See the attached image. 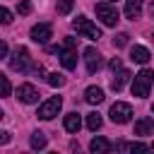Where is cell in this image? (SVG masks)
Segmentation results:
<instances>
[{"label":"cell","mask_w":154,"mask_h":154,"mask_svg":"<svg viewBox=\"0 0 154 154\" xmlns=\"http://www.w3.org/2000/svg\"><path fill=\"white\" fill-rule=\"evenodd\" d=\"M96 17H99L106 26H116V24H118V19H120L118 7H116V5H111V2H99V5H96Z\"/></svg>","instance_id":"obj_2"},{"label":"cell","mask_w":154,"mask_h":154,"mask_svg":"<svg viewBox=\"0 0 154 154\" xmlns=\"http://www.w3.org/2000/svg\"><path fill=\"white\" fill-rule=\"evenodd\" d=\"M79 128H82L79 113H67V116H65V130H67V132H79Z\"/></svg>","instance_id":"obj_16"},{"label":"cell","mask_w":154,"mask_h":154,"mask_svg":"<svg viewBox=\"0 0 154 154\" xmlns=\"http://www.w3.org/2000/svg\"><path fill=\"white\" fill-rule=\"evenodd\" d=\"M72 2H75V0H58V5H55L58 14H67V12L72 10Z\"/></svg>","instance_id":"obj_22"},{"label":"cell","mask_w":154,"mask_h":154,"mask_svg":"<svg viewBox=\"0 0 154 154\" xmlns=\"http://www.w3.org/2000/svg\"><path fill=\"white\" fill-rule=\"evenodd\" d=\"M111 142L108 140H103V137H94L91 142H89V149L94 152V154H106V152H111Z\"/></svg>","instance_id":"obj_15"},{"label":"cell","mask_w":154,"mask_h":154,"mask_svg":"<svg viewBox=\"0 0 154 154\" xmlns=\"http://www.w3.org/2000/svg\"><path fill=\"white\" fill-rule=\"evenodd\" d=\"M128 38H130L128 34H118V36L113 38V46H116V48H123V46L128 43Z\"/></svg>","instance_id":"obj_26"},{"label":"cell","mask_w":154,"mask_h":154,"mask_svg":"<svg viewBox=\"0 0 154 154\" xmlns=\"http://www.w3.org/2000/svg\"><path fill=\"white\" fill-rule=\"evenodd\" d=\"M5 55H7V43H5V41H0V60H2Z\"/></svg>","instance_id":"obj_29"},{"label":"cell","mask_w":154,"mask_h":154,"mask_svg":"<svg viewBox=\"0 0 154 154\" xmlns=\"http://www.w3.org/2000/svg\"><path fill=\"white\" fill-rule=\"evenodd\" d=\"M12 22V12L7 7H0V24H10Z\"/></svg>","instance_id":"obj_25"},{"label":"cell","mask_w":154,"mask_h":154,"mask_svg":"<svg viewBox=\"0 0 154 154\" xmlns=\"http://www.w3.org/2000/svg\"><path fill=\"white\" fill-rule=\"evenodd\" d=\"M17 12H19V14H29V12H31V2H29V0H19Z\"/></svg>","instance_id":"obj_24"},{"label":"cell","mask_w":154,"mask_h":154,"mask_svg":"<svg viewBox=\"0 0 154 154\" xmlns=\"http://www.w3.org/2000/svg\"><path fill=\"white\" fill-rule=\"evenodd\" d=\"M2 118H5V113H2V111H0V120H2Z\"/></svg>","instance_id":"obj_30"},{"label":"cell","mask_w":154,"mask_h":154,"mask_svg":"<svg viewBox=\"0 0 154 154\" xmlns=\"http://www.w3.org/2000/svg\"><path fill=\"white\" fill-rule=\"evenodd\" d=\"M60 106H63V99L60 96H51L48 101H43L41 106H38V118L41 120H51V118H55L58 113H60Z\"/></svg>","instance_id":"obj_5"},{"label":"cell","mask_w":154,"mask_h":154,"mask_svg":"<svg viewBox=\"0 0 154 154\" xmlns=\"http://www.w3.org/2000/svg\"><path fill=\"white\" fill-rule=\"evenodd\" d=\"M149 58H152V55H149V51H147L144 46H132V48H130V60L144 65V63H149Z\"/></svg>","instance_id":"obj_13"},{"label":"cell","mask_w":154,"mask_h":154,"mask_svg":"<svg viewBox=\"0 0 154 154\" xmlns=\"http://www.w3.org/2000/svg\"><path fill=\"white\" fill-rule=\"evenodd\" d=\"M46 142H48V140H46V135H43L41 130H36V132L31 135V140H29L31 149H43V147H46Z\"/></svg>","instance_id":"obj_18"},{"label":"cell","mask_w":154,"mask_h":154,"mask_svg":"<svg viewBox=\"0 0 154 154\" xmlns=\"http://www.w3.org/2000/svg\"><path fill=\"white\" fill-rule=\"evenodd\" d=\"M152 130H154V123H152L149 116H144V118H140L135 123V135H140V137H149Z\"/></svg>","instance_id":"obj_12"},{"label":"cell","mask_w":154,"mask_h":154,"mask_svg":"<svg viewBox=\"0 0 154 154\" xmlns=\"http://www.w3.org/2000/svg\"><path fill=\"white\" fill-rule=\"evenodd\" d=\"M53 36V26L48 24V22H43V24H36V26H31V38L36 41V43H46L48 38Z\"/></svg>","instance_id":"obj_8"},{"label":"cell","mask_w":154,"mask_h":154,"mask_svg":"<svg viewBox=\"0 0 154 154\" xmlns=\"http://www.w3.org/2000/svg\"><path fill=\"white\" fill-rule=\"evenodd\" d=\"M29 65H31V55H29V48L19 46V48L12 53V58H10V67H12L14 72H26V70H29Z\"/></svg>","instance_id":"obj_4"},{"label":"cell","mask_w":154,"mask_h":154,"mask_svg":"<svg viewBox=\"0 0 154 154\" xmlns=\"http://www.w3.org/2000/svg\"><path fill=\"white\" fill-rule=\"evenodd\" d=\"M65 46H67L65 51H58V53H60V63H63L65 70H75V67H77V53H75V48H72L75 41L67 36V38H65Z\"/></svg>","instance_id":"obj_7"},{"label":"cell","mask_w":154,"mask_h":154,"mask_svg":"<svg viewBox=\"0 0 154 154\" xmlns=\"http://www.w3.org/2000/svg\"><path fill=\"white\" fill-rule=\"evenodd\" d=\"M84 63H87V70H89V72H96V70L101 67V55H99V51L89 46V48L84 51Z\"/></svg>","instance_id":"obj_10"},{"label":"cell","mask_w":154,"mask_h":154,"mask_svg":"<svg viewBox=\"0 0 154 154\" xmlns=\"http://www.w3.org/2000/svg\"><path fill=\"white\" fill-rule=\"evenodd\" d=\"M10 140H12V135H10V132H2V130H0V144H7Z\"/></svg>","instance_id":"obj_27"},{"label":"cell","mask_w":154,"mask_h":154,"mask_svg":"<svg viewBox=\"0 0 154 154\" xmlns=\"http://www.w3.org/2000/svg\"><path fill=\"white\" fill-rule=\"evenodd\" d=\"M142 5H144V0H128L125 2V17L128 19H140L142 17Z\"/></svg>","instance_id":"obj_11"},{"label":"cell","mask_w":154,"mask_h":154,"mask_svg":"<svg viewBox=\"0 0 154 154\" xmlns=\"http://www.w3.org/2000/svg\"><path fill=\"white\" fill-rule=\"evenodd\" d=\"M130 118H132V106H130V103L118 101V103H113V106H111V120H113V123L123 125V123H128Z\"/></svg>","instance_id":"obj_6"},{"label":"cell","mask_w":154,"mask_h":154,"mask_svg":"<svg viewBox=\"0 0 154 154\" xmlns=\"http://www.w3.org/2000/svg\"><path fill=\"white\" fill-rule=\"evenodd\" d=\"M118 149H123V152H147L149 147L142 144V142H132V144H118Z\"/></svg>","instance_id":"obj_20"},{"label":"cell","mask_w":154,"mask_h":154,"mask_svg":"<svg viewBox=\"0 0 154 154\" xmlns=\"http://www.w3.org/2000/svg\"><path fill=\"white\" fill-rule=\"evenodd\" d=\"M152 70H142L140 75H135V82H132V96H140V99H147L149 96V89H152Z\"/></svg>","instance_id":"obj_1"},{"label":"cell","mask_w":154,"mask_h":154,"mask_svg":"<svg viewBox=\"0 0 154 154\" xmlns=\"http://www.w3.org/2000/svg\"><path fill=\"white\" fill-rule=\"evenodd\" d=\"M130 77H132V75H130L128 70H123V67H120V70H118V75L111 79V89H113V91H120V89L128 84V79H130Z\"/></svg>","instance_id":"obj_14"},{"label":"cell","mask_w":154,"mask_h":154,"mask_svg":"<svg viewBox=\"0 0 154 154\" xmlns=\"http://www.w3.org/2000/svg\"><path fill=\"white\" fill-rule=\"evenodd\" d=\"M17 99L22 103H34V101H38V91H36L34 84H19L17 87Z\"/></svg>","instance_id":"obj_9"},{"label":"cell","mask_w":154,"mask_h":154,"mask_svg":"<svg viewBox=\"0 0 154 154\" xmlns=\"http://www.w3.org/2000/svg\"><path fill=\"white\" fill-rule=\"evenodd\" d=\"M72 26H75V31L79 34V36H84V38H91V41H96V38H101V31L87 19V17H77L75 22H72Z\"/></svg>","instance_id":"obj_3"},{"label":"cell","mask_w":154,"mask_h":154,"mask_svg":"<svg viewBox=\"0 0 154 154\" xmlns=\"http://www.w3.org/2000/svg\"><path fill=\"white\" fill-rule=\"evenodd\" d=\"M12 94V84H10V79L0 72V96H10Z\"/></svg>","instance_id":"obj_21"},{"label":"cell","mask_w":154,"mask_h":154,"mask_svg":"<svg viewBox=\"0 0 154 154\" xmlns=\"http://www.w3.org/2000/svg\"><path fill=\"white\" fill-rule=\"evenodd\" d=\"M111 2H116V0H111Z\"/></svg>","instance_id":"obj_31"},{"label":"cell","mask_w":154,"mask_h":154,"mask_svg":"<svg viewBox=\"0 0 154 154\" xmlns=\"http://www.w3.org/2000/svg\"><path fill=\"white\" fill-rule=\"evenodd\" d=\"M87 128L89 130H99L101 128V116L94 111V113H87Z\"/></svg>","instance_id":"obj_19"},{"label":"cell","mask_w":154,"mask_h":154,"mask_svg":"<svg viewBox=\"0 0 154 154\" xmlns=\"http://www.w3.org/2000/svg\"><path fill=\"white\" fill-rule=\"evenodd\" d=\"M120 67H123V65H120V58H113V60H111V70H120Z\"/></svg>","instance_id":"obj_28"},{"label":"cell","mask_w":154,"mask_h":154,"mask_svg":"<svg viewBox=\"0 0 154 154\" xmlns=\"http://www.w3.org/2000/svg\"><path fill=\"white\" fill-rule=\"evenodd\" d=\"M84 99H87V103H101L103 101V91L99 89V87H89L87 91H84Z\"/></svg>","instance_id":"obj_17"},{"label":"cell","mask_w":154,"mask_h":154,"mask_svg":"<svg viewBox=\"0 0 154 154\" xmlns=\"http://www.w3.org/2000/svg\"><path fill=\"white\" fill-rule=\"evenodd\" d=\"M48 84H51V87H63V84H65V77L58 75V72H51V75H48Z\"/></svg>","instance_id":"obj_23"}]
</instances>
